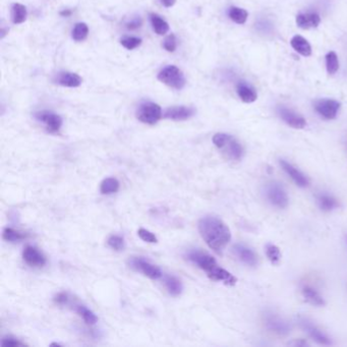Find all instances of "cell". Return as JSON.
Returning <instances> with one entry per match:
<instances>
[{"instance_id":"12","label":"cell","mask_w":347,"mask_h":347,"mask_svg":"<svg viewBox=\"0 0 347 347\" xmlns=\"http://www.w3.org/2000/svg\"><path fill=\"white\" fill-rule=\"evenodd\" d=\"M278 113H279L280 117L283 119V121L286 122L289 127H291L293 129L302 130L306 126L305 119L302 115L294 112L293 110H291L289 108H286L284 106H279Z\"/></svg>"},{"instance_id":"39","label":"cell","mask_w":347,"mask_h":347,"mask_svg":"<svg viewBox=\"0 0 347 347\" xmlns=\"http://www.w3.org/2000/svg\"><path fill=\"white\" fill-rule=\"evenodd\" d=\"M141 24H142L141 19L135 18L134 20H132V21H130V22L127 23V28H128L129 30H135V29L140 28Z\"/></svg>"},{"instance_id":"9","label":"cell","mask_w":347,"mask_h":347,"mask_svg":"<svg viewBox=\"0 0 347 347\" xmlns=\"http://www.w3.org/2000/svg\"><path fill=\"white\" fill-rule=\"evenodd\" d=\"M35 118L38 121L42 122L45 126L47 131L51 133L58 132L59 130L61 129V126H63V118H61L58 114L52 112V111H48V110L39 111V112L35 113Z\"/></svg>"},{"instance_id":"23","label":"cell","mask_w":347,"mask_h":347,"mask_svg":"<svg viewBox=\"0 0 347 347\" xmlns=\"http://www.w3.org/2000/svg\"><path fill=\"white\" fill-rule=\"evenodd\" d=\"M164 284L169 292L170 295L172 296H178L182 292V283L180 282L179 279H177L174 276H169L166 275L164 277Z\"/></svg>"},{"instance_id":"35","label":"cell","mask_w":347,"mask_h":347,"mask_svg":"<svg viewBox=\"0 0 347 347\" xmlns=\"http://www.w3.org/2000/svg\"><path fill=\"white\" fill-rule=\"evenodd\" d=\"M139 237L142 240L146 241V242H150V243H156L158 241L156 235L154 233H152L151 231H149L147 229L144 228H140L138 231Z\"/></svg>"},{"instance_id":"30","label":"cell","mask_w":347,"mask_h":347,"mask_svg":"<svg viewBox=\"0 0 347 347\" xmlns=\"http://www.w3.org/2000/svg\"><path fill=\"white\" fill-rule=\"evenodd\" d=\"M28 238L27 233L21 232L12 228H5L3 231V239L9 242H18Z\"/></svg>"},{"instance_id":"29","label":"cell","mask_w":347,"mask_h":347,"mask_svg":"<svg viewBox=\"0 0 347 347\" xmlns=\"http://www.w3.org/2000/svg\"><path fill=\"white\" fill-rule=\"evenodd\" d=\"M89 34V28L85 22H78L72 30V39L77 42L84 41Z\"/></svg>"},{"instance_id":"33","label":"cell","mask_w":347,"mask_h":347,"mask_svg":"<svg viewBox=\"0 0 347 347\" xmlns=\"http://www.w3.org/2000/svg\"><path fill=\"white\" fill-rule=\"evenodd\" d=\"M107 243L111 249L117 252L123 251V249H125V239H123L122 237H119V235H111L107 240Z\"/></svg>"},{"instance_id":"27","label":"cell","mask_w":347,"mask_h":347,"mask_svg":"<svg viewBox=\"0 0 347 347\" xmlns=\"http://www.w3.org/2000/svg\"><path fill=\"white\" fill-rule=\"evenodd\" d=\"M119 190V181L116 178L108 177L101 182L100 192L103 195H111L115 194Z\"/></svg>"},{"instance_id":"37","label":"cell","mask_w":347,"mask_h":347,"mask_svg":"<svg viewBox=\"0 0 347 347\" xmlns=\"http://www.w3.org/2000/svg\"><path fill=\"white\" fill-rule=\"evenodd\" d=\"M1 346L2 347H18V346H26L23 342H21L20 340L14 338V337H5L1 341Z\"/></svg>"},{"instance_id":"19","label":"cell","mask_w":347,"mask_h":347,"mask_svg":"<svg viewBox=\"0 0 347 347\" xmlns=\"http://www.w3.org/2000/svg\"><path fill=\"white\" fill-rule=\"evenodd\" d=\"M292 48L296 52H299L303 56H309L312 54V47L309 43L302 36L296 35L290 41Z\"/></svg>"},{"instance_id":"36","label":"cell","mask_w":347,"mask_h":347,"mask_svg":"<svg viewBox=\"0 0 347 347\" xmlns=\"http://www.w3.org/2000/svg\"><path fill=\"white\" fill-rule=\"evenodd\" d=\"M163 47H164L165 50L168 52H174L176 47H177V41H176L175 36L172 35V34L169 35L167 38L164 40Z\"/></svg>"},{"instance_id":"32","label":"cell","mask_w":347,"mask_h":347,"mask_svg":"<svg viewBox=\"0 0 347 347\" xmlns=\"http://www.w3.org/2000/svg\"><path fill=\"white\" fill-rule=\"evenodd\" d=\"M266 255L269 259V261L273 265H278L281 260V253L279 247L275 244L269 243L266 246Z\"/></svg>"},{"instance_id":"16","label":"cell","mask_w":347,"mask_h":347,"mask_svg":"<svg viewBox=\"0 0 347 347\" xmlns=\"http://www.w3.org/2000/svg\"><path fill=\"white\" fill-rule=\"evenodd\" d=\"M233 252L242 263L250 267H255L258 264V256L256 253L243 244H234Z\"/></svg>"},{"instance_id":"24","label":"cell","mask_w":347,"mask_h":347,"mask_svg":"<svg viewBox=\"0 0 347 347\" xmlns=\"http://www.w3.org/2000/svg\"><path fill=\"white\" fill-rule=\"evenodd\" d=\"M150 20L153 30L156 34L158 35H165L169 31V24L168 22L158 16L157 14H151L150 15Z\"/></svg>"},{"instance_id":"1","label":"cell","mask_w":347,"mask_h":347,"mask_svg":"<svg viewBox=\"0 0 347 347\" xmlns=\"http://www.w3.org/2000/svg\"><path fill=\"white\" fill-rule=\"evenodd\" d=\"M197 227L208 246L218 254L222 253L231 239L228 226L218 217L205 216L199 221Z\"/></svg>"},{"instance_id":"15","label":"cell","mask_w":347,"mask_h":347,"mask_svg":"<svg viewBox=\"0 0 347 347\" xmlns=\"http://www.w3.org/2000/svg\"><path fill=\"white\" fill-rule=\"evenodd\" d=\"M280 165L282 167V169L287 173V174L291 177V179L299 185L301 188H306L307 185L309 184L308 178L304 174V173L299 169L296 168L295 166H293L291 163L287 162V161H285L283 159L280 160Z\"/></svg>"},{"instance_id":"10","label":"cell","mask_w":347,"mask_h":347,"mask_svg":"<svg viewBox=\"0 0 347 347\" xmlns=\"http://www.w3.org/2000/svg\"><path fill=\"white\" fill-rule=\"evenodd\" d=\"M317 112L326 119H334L337 116L340 103L332 99H321L314 103Z\"/></svg>"},{"instance_id":"5","label":"cell","mask_w":347,"mask_h":347,"mask_svg":"<svg viewBox=\"0 0 347 347\" xmlns=\"http://www.w3.org/2000/svg\"><path fill=\"white\" fill-rule=\"evenodd\" d=\"M265 195L268 202L276 208L285 209L288 206V195L283 185L279 182H269L265 188Z\"/></svg>"},{"instance_id":"34","label":"cell","mask_w":347,"mask_h":347,"mask_svg":"<svg viewBox=\"0 0 347 347\" xmlns=\"http://www.w3.org/2000/svg\"><path fill=\"white\" fill-rule=\"evenodd\" d=\"M120 44L127 48L128 50H133L138 48L142 44V39L137 38V37H126L120 40Z\"/></svg>"},{"instance_id":"31","label":"cell","mask_w":347,"mask_h":347,"mask_svg":"<svg viewBox=\"0 0 347 347\" xmlns=\"http://www.w3.org/2000/svg\"><path fill=\"white\" fill-rule=\"evenodd\" d=\"M326 67L328 73L331 74V76L337 72L339 68V61L335 52L331 51L326 55Z\"/></svg>"},{"instance_id":"26","label":"cell","mask_w":347,"mask_h":347,"mask_svg":"<svg viewBox=\"0 0 347 347\" xmlns=\"http://www.w3.org/2000/svg\"><path fill=\"white\" fill-rule=\"evenodd\" d=\"M74 308H76V312L84 319V321L88 325H95L97 323V316L87 306L83 304H77Z\"/></svg>"},{"instance_id":"2","label":"cell","mask_w":347,"mask_h":347,"mask_svg":"<svg viewBox=\"0 0 347 347\" xmlns=\"http://www.w3.org/2000/svg\"><path fill=\"white\" fill-rule=\"evenodd\" d=\"M187 257L192 263L204 270L210 279L222 282L225 285H228V286H233V285L237 284V277L229 273L227 270L221 268L217 264L216 260L211 255L202 251L194 250L189 252Z\"/></svg>"},{"instance_id":"11","label":"cell","mask_w":347,"mask_h":347,"mask_svg":"<svg viewBox=\"0 0 347 347\" xmlns=\"http://www.w3.org/2000/svg\"><path fill=\"white\" fill-rule=\"evenodd\" d=\"M300 325L303 328V330H304L308 334V335L312 337V339H314L317 343L322 344V345H331L332 344L331 339L320 328H318L313 323V322L308 321L307 319H301Z\"/></svg>"},{"instance_id":"6","label":"cell","mask_w":347,"mask_h":347,"mask_svg":"<svg viewBox=\"0 0 347 347\" xmlns=\"http://www.w3.org/2000/svg\"><path fill=\"white\" fill-rule=\"evenodd\" d=\"M162 117V109L153 102L142 103L137 110V118L147 125H156Z\"/></svg>"},{"instance_id":"20","label":"cell","mask_w":347,"mask_h":347,"mask_svg":"<svg viewBox=\"0 0 347 347\" xmlns=\"http://www.w3.org/2000/svg\"><path fill=\"white\" fill-rule=\"evenodd\" d=\"M237 92L241 99V101L244 103H253L257 100V93L250 86H247L244 83H240L237 87Z\"/></svg>"},{"instance_id":"38","label":"cell","mask_w":347,"mask_h":347,"mask_svg":"<svg viewBox=\"0 0 347 347\" xmlns=\"http://www.w3.org/2000/svg\"><path fill=\"white\" fill-rule=\"evenodd\" d=\"M54 302L59 305H67L69 304V297H68L67 293L61 292L55 296Z\"/></svg>"},{"instance_id":"22","label":"cell","mask_w":347,"mask_h":347,"mask_svg":"<svg viewBox=\"0 0 347 347\" xmlns=\"http://www.w3.org/2000/svg\"><path fill=\"white\" fill-rule=\"evenodd\" d=\"M317 200L319 207L323 211H326V212H330V211H333L338 207L337 200L333 195L328 194H320L317 196Z\"/></svg>"},{"instance_id":"18","label":"cell","mask_w":347,"mask_h":347,"mask_svg":"<svg viewBox=\"0 0 347 347\" xmlns=\"http://www.w3.org/2000/svg\"><path fill=\"white\" fill-rule=\"evenodd\" d=\"M320 22L321 18L317 14H302L296 17V24L304 30L317 28Z\"/></svg>"},{"instance_id":"8","label":"cell","mask_w":347,"mask_h":347,"mask_svg":"<svg viewBox=\"0 0 347 347\" xmlns=\"http://www.w3.org/2000/svg\"><path fill=\"white\" fill-rule=\"evenodd\" d=\"M264 322H265L266 328L269 331L273 332L280 336L287 335L291 330L290 324L288 322L274 313H267L264 316Z\"/></svg>"},{"instance_id":"14","label":"cell","mask_w":347,"mask_h":347,"mask_svg":"<svg viewBox=\"0 0 347 347\" xmlns=\"http://www.w3.org/2000/svg\"><path fill=\"white\" fill-rule=\"evenodd\" d=\"M195 113V110L193 107H188V106H173L168 108L165 113H164V118L171 119L174 121H183L188 120L191 117H193Z\"/></svg>"},{"instance_id":"28","label":"cell","mask_w":347,"mask_h":347,"mask_svg":"<svg viewBox=\"0 0 347 347\" xmlns=\"http://www.w3.org/2000/svg\"><path fill=\"white\" fill-rule=\"evenodd\" d=\"M228 16L234 22H237L239 24H243L246 22L247 16L249 15H247V11L245 9L237 6H232L229 8Z\"/></svg>"},{"instance_id":"25","label":"cell","mask_w":347,"mask_h":347,"mask_svg":"<svg viewBox=\"0 0 347 347\" xmlns=\"http://www.w3.org/2000/svg\"><path fill=\"white\" fill-rule=\"evenodd\" d=\"M27 16H28V12H27L26 6L22 5V4H20V3H15L14 5H12V8H11L12 22L16 23V24L22 23L24 21L27 20Z\"/></svg>"},{"instance_id":"3","label":"cell","mask_w":347,"mask_h":347,"mask_svg":"<svg viewBox=\"0 0 347 347\" xmlns=\"http://www.w3.org/2000/svg\"><path fill=\"white\" fill-rule=\"evenodd\" d=\"M214 145L227 159L239 161L243 156L242 146L232 135L227 133H216L213 137Z\"/></svg>"},{"instance_id":"7","label":"cell","mask_w":347,"mask_h":347,"mask_svg":"<svg viewBox=\"0 0 347 347\" xmlns=\"http://www.w3.org/2000/svg\"><path fill=\"white\" fill-rule=\"evenodd\" d=\"M129 264L131 269L140 272V273L144 274L145 276L152 280H157L162 277V272H161V270L142 257H132L129 261Z\"/></svg>"},{"instance_id":"42","label":"cell","mask_w":347,"mask_h":347,"mask_svg":"<svg viewBox=\"0 0 347 347\" xmlns=\"http://www.w3.org/2000/svg\"><path fill=\"white\" fill-rule=\"evenodd\" d=\"M69 15H70V11H63V12H61V16L67 17V16H69Z\"/></svg>"},{"instance_id":"40","label":"cell","mask_w":347,"mask_h":347,"mask_svg":"<svg viewBox=\"0 0 347 347\" xmlns=\"http://www.w3.org/2000/svg\"><path fill=\"white\" fill-rule=\"evenodd\" d=\"M161 3H162L163 6L165 7H171L175 4L176 0H160Z\"/></svg>"},{"instance_id":"41","label":"cell","mask_w":347,"mask_h":347,"mask_svg":"<svg viewBox=\"0 0 347 347\" xmlns=\"http://www.w3.org/2000/svg\"><path fill=\"white\" fill-rule=\"evenodd\" d=\"M290 345H293V346H305V345H308L305 341H303V340H300V341H294V342H291L289 343Z\"/></svg>"},{"instance_id":"21","label":"cell","mask_w":347,"mask_h":347,"mask_svg":"<svg viewBox=\"0 0 347 347\" xmlns=\"http://www.w3.org/2000/svg\"><path fill=\"white\" fill-rule=\"evenodd\" d=\"M303 295L304 297V300L309 303L313 305H324L325 304V301L323 297L320 295V293L313 287L311 286H305L303 287Z\"/></svg>"},{"instance_id":"17","label":"cell","mask_w":347,"mask_h":347,"mask_svg":"<svg viewBox=\"0 0 347 347\" xmlns=\"http://www.w3.org/2000/svg\"><path fill=\"white\" fill-rule=\"evenodd\" d=\"M56 83L63 87H67V88H77L82 85L83 80L77 73L63 71L57 74Z\"/></svg>"},{"instance_id":"4","label":"cell","mask_w":347,"mask_h":347,"mask_svg":"<svg viewBox=\"0 0 347 347\" xmlns=\"http://www.w3.org/2000/svg\"><path fill=\"white\" fill-rule=\"evenodd\" d=\"M158 80L174 90L183 89L185 84H187L183 72L175 65H168L164 67L159 72Z\"/></svg>"},{"instance_id":"13","label":"cell","mask_w":347,"mask_h":347,"mask_svg":"<svg viewBox=\"0 0 347 347\" xmlns=\"http://www.w3.org/2000/svg\"><path fill=\"white\" fill-rule=\"evenodd\" d=\"M22 259L30 267L34 268H41L46 264L45 256L34 246L28 245L24 247L22 252Z\"/></svg>"}]
</instances>
